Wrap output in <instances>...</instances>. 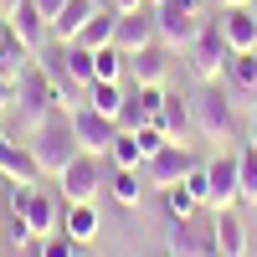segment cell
Returning a JSON list of instances; mask_svg holds the SVG:
<instances>
[{
	"mask_svg": "<svg viewBox=\"0 0 257 257\" xmlns=\"http://www.w3.org/2000/svg\"><path fill=\"white\" fill-rule=\"evenodd\" d=\"M206 175H211V211H231L242 201V190H237V155H211L206 160Z\"/></svg>",
	"mask_w": 257,
	"mask_h": 257,
	"instance_id": "cell-13",
	"label": "cell"
},
{
	"mask_svg": "<svg viewBox=\"0 0 257 257\" xmlns=\"http://www.w3.org/2000/svg\"><path fill=\"white\" fill-rule=\"evenodd\" d=\"M62 211H67V201H57L47 185H36L31 196H26V211H21V216H26V226L36 231V237H47V231L62 226Z\"/></svg>",
	"mask_w": 257,
	"mask_h": 257,
	"instance_id": "cell-15",
	"label": "cell"
},
{
	"mask_svg": "<svg viewBox=\"0 0 257 257\" xmlns=\"http://www.w3.org/2000/svg\"><path fill=\"white\" fill-rule=\"evenodd\" d=\"M36 6H41V16H47V21H57V11L67 6V0H36Z\"/></svg>",
	"mask_w": 257,
	"mask_h": 257,
	"instance_id": "cell-37",
	"label": "cell"
},
{
	"mask_svg": "<svg viewBox=\"0 0 257 257\" xmlns=\"http://www.w3.org/2000/svg\"><path fill=\"white\" fill-rule=\"evenodd\" d=\"M82 93H88L82 103H93L98 113H108V118L118 123V113H123V98H128V93H123V82H88Z\"/></svg>",
	"mask_w": 257,
	"mask_h": 257,
	"instance_id": "cell-25",
	"label": "cell"
},
{
	"mask_svg": "<svg viewBox=\"0 0 257 257\" xmlns=\"http://www.w3.org/2000/svg\"><path fill=\"white\" fill-rule=\"evenodd\" d=\"M36 67L47 72L57 88H72V77H67V41H47V47L36 52Z\"/></svg>",
	"mask_w": 257,
	"mask_h": 257,
	"instance_id": "cell-27",
	"label": "cell"
},
{
	"mask_svg": "<svg viewBox=\"0 0 257 257\" xmlns=\"http://www.w3.org/2000/svg\"><path fill=\"white\" fill-rule=\"evenodd\" d=\"M108 190H113V201L118 206H128V211H134L139 201H144V175H139V170H108Z\"/></svg>",
	"mask_w": 257,
	"mask_h": 257,
	"instance_id": "cell-26",
	"label": "cell"
},
{
	"mask_svg": "<svg viewBox=\"0 0 257 257\" xmlns=\"http://www.w3.org/2000/svg\"><path fill=\"white\" fill-rule=\"evenodd\" d=\"M16 6H21V0H0V16H11V11H16Z\"/></svg>",
	"mask_w": 257,
	"mask_h": 257,
	"instance_id": "cell-39",
	"label": "cell"
},
{
	"mask_svg": "<svg viewBox=\"0 0 257 257\" xmlns=\"http://www.w3.org/2000/svg\"><path fill=\"white\" fill-rule=\"evenodd\" d=\"M149 6H155V0H149Z\"/></svg>",
	"mask_w": 257,
	"mask_h": 257,
	"instance_id": "cell-44",
	"label": "cell"
},
{
	"mask_svg": "<svg viewBox=\"0 0 257 257\" xmlns=\"http://www.w3.org/2000/svg\"><path fill=\"white\" fill-rule=\"evenodd\" d=\"M160 196H165V216H170V221H196L201 201L185 190V180H180V185H170V190H160Z\"/></svg>",
	"mask_w": 257,
	"mask_h": 257,
	"instance_id": "cell-30",
	"label": "cell"
},
{
	"mask_svg": "<svg viewBox=\"0 0 257 257\" xmlns=\"http://www.w3.org/2000/svg\"><path fill=\"white\" fill-rule=\"evenodd\" d=\"M0 237H6L11 247H31V242H36V231L26 226V216H11L6 226H0Z\"/></svg>",
	"mask_w": 257,
	"mask_h": 257,
	"instance_id": "cell-34",
	"label": "cell"
},
{
	"mask_svg": "<svg viewBox=\"0 0 257 257\" xmlns=\"http://www.w3.org/2000/svg\"><path fill=\"white\" fill-rule=\"evenodd\" d=\"M211 231H216V257H247V226L237 211H216Z\"/></svg>",
	"mask_w": 257,
	"mask_h": 257,
	"instance_id": "cell-20",
	"label": "cell"
},
{
	"mask_svg": "<svg viewBox=\"0 0 257 257\" xmlns=\"http://www.w3.org/2000/svg\"><path fill=\"white\" fill-rule=\"evenodd\" d=\"M185 190L196 196L201 206L211 201V175H206V165H190V175H185Z\"/></svg>",
	"mask_w": 257,
	"mask_h": 257,
	"instance_id": "cell-35",
	"label": "cell"
},
{
	"mask_svg": "<svg viewBox=\"0 0 257 257\" xmlns=\"http://www.w3.org/2000/svg\"><path fill=\"white\" fill-rule=\"evenodd\" d=\"M6 26H11V36L21 41V47H31V52H41V47L52 41V21L41 16L36 0H21V6L6 16Z\"/></svg>",
	"mask_w": 257,
	"mask_h": 257,
	"instance_id": "cell-12",
	"label": "cell"
},
{
	"mask_svg": "<svg viewBox=\"0 0 257 257\" xmlns=\"http://www.w3.org/2000/svg\"><path fill=\"white\" fill-rule=\"evenodd\" d=\"M128 72H134V88H165V77H170V47L155 41V47L134 52V57H128Z\"/></svg>",
	"mask_w": 257,
	"mask_h": 257,
	"instance_id": "cell-16",
	"label": "cell"
},
{
	"mask_svg": "<svg viewBox=\"0 0 257 257\" xmlns=\"http://www.w3.org/2000/svg\"><path fill=\"white\" fill-rule=\"evenodd\" d=\"M160 31H155V6H139V11H118V26H113V47L123 57H134L144 47H155Z\"/></svg>",
	"mask_w": 257,
	"mask_h": 257,
	"instance_id": "cell-10",
	"label": "cell"
},
{
	"mask_svg": "<svg viewBox=\"0 0 257 257\" xmlns=\"http://www.w3.org/2000/svg\"><path fill=\"white\" fill-rule=\"evenodd\" d=\"M67 77H72V88H88V82L98 77V67H93V47L67 41Z\"/></svg>",
	"mask_w": 257,
	"mask_h": 257,
	"instance_id": "cell-29",
	"label": "cell"
},
{
	"mask_svg": "<svg viewBox=\"0 0 257 257\" xmlns=\"http://www.w3.org/2000/svg\"><path fill=\"white\" fill-rule=\"evenodd\" d=\"M36 257H82V252H77V242L67 237V231L57 226V231H47V237H36Z\"/></svg>",
	"mask_w": 257,
	"mask_h": 257,
	"instance_id": "cell-33",
	"label": "cell"
},
{
	"mask_svg": "<svg viewBox=\"0 0 257 257\" xmlns=\"http://www.w3.org/2000/svg\"><path fill=\"white\" fill-rule=\"evenodd\" d=\"M31 62H36V52H31V47H21L16 36H6V41H0V77L21 82V77L31 72Z\"/></svg>",
	"mask_w": 257,
	"mask_h": 257,
	"instance_id": "cell-24",
	"label": "cell"
},
{
	"mask_svg": "<svg viewBox=\"0 0 257 257\" xmlns=\"http://www.w3.org/2000/svg\"><path fill=\"white\" fill-rule=\"evenodd\" d=\"M180 57L190 62L196 82H221V72H226V57H231V47H226V31H221V21H201L196 41H190V47H185Z\"/></svg>",
	"mask_w": 257,
	"mask_h": 257,
	"instance_id": "cell-4",
	"label": "cell"
},
{
	"mask_svg": "<svg viewBox=\"0 0 257 257\" xmlns=\"http://www.w3.org/2000/svg\"><path fill=\"white\" fill-rule=\"evenodd\" d=\"M26 144H31V160L41 165V175H62V165H67L72 155H77V134H72V113H52L41 128H31L26 134Z\"/></svg>",
	"mask_w": 257,
	"mask_h": 257,
	"instance_id": "cell-2",
	"label": "cell"
},
{
	"mask_svg": "<svg viewBox=\"0 0 257 257\" xmlns=\"http://www.w3.org/2000/svg\"><path fill=\"white\" fill-rule=\"evenodd\" d=\"M98 6H103V0H67V6L57 11V21H52V41H77Z\"/></svg>",
	"mask_w": 257,
	"mask_h": 257,
	"instance_id": "cell-21",
	"label": "cell"
},
{
	"mask_svg": "<svg viewBox=\"0 0 257 257\" xmlns=\"http://www.w3.org/2000/svg\"><path fill=\"white\" fill-rule=\"evenodd\" d=\"M221 31L231 52H257V11L252 6H221Z\"/></svg>",
	"mask_w": 257,
	"mask_h": 257,
	"instance_id": "cell-14",
	"label": "cell"
},
{
	"mask_svg": "<svg viewBox=\"0 0 257 257\" xmlns=\"http://www.w3.org/2000/svg\"><path fill=\"white\" fill-rule=\"evenodd\" d=\"M247 144H252V149H257V118H252V139H247Z\"/></svg>",
	"mask_w": 257,
	"mask_h": 257,
	"instance_id": "cell-40",
	"label": "cell"
},
{
	"mask_svg": "<svg viewBox=\"0 0 257 257\" xmlns=\"http://www.w3.org/2000/svg\"><path fill=\"white\" fill-rule=\"evenodd\" d=\"M11 103H16V82H11V77H0V118L11 113Z\"/></svg>",
	"mask_w": 257,
	"mask_h": 257,
	"instance_id": "cell-36",
	"label": "cell"
},
{
	"mask_svg": "<svg viewBox=\"0 0 257 257\" xmlns=\"http://www.w3.org/2000/svg\"><path fill=\"white\" fill-rule=\"evenodd\" d=\"M165 252L170 257H216V231L196 221H170L165 226Z\"/></svg>",
	"mask_w": 257,
	"mask_h": 257,
	"instance_id": "cell-11",
	"label": "cell"
},
{
	"mask_svg": "<svg viewBox=\"0 0 257 257\" xmlns=\"http://www.w3.org/2000/svg\"><path fill=\"white\" fill-rule=\"evenodd\" d=\"M93 67H98V77H93V82H118V77H123V67H128V57L108 41V47H98V52H93Z\"/></svg>",
	"mask_w": 257,
	"mask_h": 257,
	"instance_id": "cell-32",
	"label": "cell"
},
{
	"mask_svg": "<svg viewBox=\"0 0 257 257\" xmlns=\"http://www.w3.org/2000/svg\"><path fill=\"white\" fill-rule=\"evenodd\" d=\"M108 155H88V149H77V155L62 165V175H57V185H62V201H93L103 185H108Z\"/></svg>",
	"mask_w": 257,
	"mask_h": 257,
	"instance_id": "cell-5",
	"label": "cell"
},
{
	"mask_svg": "<svg viewBox=\"0 0 257 257\" xmlns=\"http://www.w3.org/2000/svg\"><path fill=\"white\" fill-rule=\"evenodd\" d=\"M72 134H77V144L88 149V155H108L113 139H118V123L108 113H98L93 103H77L72 108Z\"/></svg>",
	"mask_w": 257,
	"mask_h": 257,
	"instance_id": "cell-8",
	"label": "cell"
},
{
	"mask_svg": "<svg viewBox=\"0 0 257 257\" xmlns=\"http://www.w3.org/2000/svg\"><path fill=\"white\" fill-rule=\"evenodd\" d=\"M108 165H113V170H139V165H144V149H139V134H134V128H118V139H113V149H108Z\"/></svg>",
	"mask_w": 257,
	"mask_h": 257,
	"instance_id": "cell-28",
	"label": "cell"
},
{
	"mask_svg": "<svg viewBox=\"0 0 257 257\" xmlns=\"http://www.w3.org/2000/svg\"><path fill=\"white\" fill-rule=\"evenodd\" d=\"M201 6L206 0H155V31H160V41L170 52H185L190 41H196V31H201Z\"/></svg>",
	"mask_w": 257,
	"mask_h": 257,
	"instance_id": "cell-3",
	"label": "cell"
},
{
	"mask_svg": "<svg viewBox=\"0 0 257 257\" xmlns=\"http://www.w3.org/2000/svg\"><path fill=\"white\" fill-rule=\"evenodd\" d=\"M165 93H170V88H134V93L123 98V113H118V128H139V123H149V118L160 113Z\"/></svg>",
	"mask_w": 257,
	"mask_h": 257,
	"instance_id": "cell-17",
	"label": "cell"
},
{
	"mask_svg": "<svg viewBox=\"0 0 257 257\" xmlns=\"http://www.w3.org/2000/svg\"><path fill=\"white\" fill-rule=\"evenodd\" d=\"M221 6H252V0H221Z\"/></svg>",
	"mask_w": 257,
	"mask_h": 257,
	"instance_id": "cell-41",
	"label": "cell"
},
{
	"mask_svg": "<svg viewBox=\"0 0 257 257\" xmlns=\"http://www.w3.org/2000/svg\"><path fill=\"white\" fill-rule=\"evenodd\" d=\"M113 26H118V11H113V0H103V6L88 16V26H82V36H77V41L98 52V47H108V41H113Z\"/></svg>",
	"mask_w": 257,
	"mask_h": 257,
	"instance_id": "cell-23",
	"label": "cell"
},
{
	"mask_svg": "<svg viewBox=\"0 0 257 257\" xmlns=\"http://www.w3.org/2000/svg\"><path fill=\"white\" fill-rule=\"evenodd\" d=\"M139 6H149V0H113V11H139Z\"/></svg>",
	"mask_w": 257,
	"mask_h": 257,
	"instance_id": "cell-38",
	"label": "cell"
},
{
	"mask_svg": "<svg viewBox=\"0 0 257 257\" xmlns=\"http://www.w3.org/2000/svg\"><path fill=\"white\" fill-rule=\"evenodd\" d=\"M221 82H226V93H257V52H231Z\"/></svg>",
	"mask_w": 257,
	"mask_h": 257,
	"instance_id": "cell-22",
	"label": "cell"
},
{
	"mask_svg": "<svg viewBox=\"0 0 257 257\" xmlns=\"http://www.w3.org/2000/svg\"><path fill=\"white\" fill-rule=\"evenodd\" d=\"M72 108H77V103H72V88H57V82L31 62V72L16 82V103H11V113H6V118L16 123V134L26 139L31 128H41L52 113H72Z\"/></svg>",
	"mask_w": 257,
	"mask_h": 257,
	"instance_id": "cell-1",
	"label": "cell"
},
{
	"mask_svg": "<svg viewBox=\"0 0 257 257\" xmlns=\"http://www.w3.org/2000/svg\"><path fill=\"white\" fill-rule=\"evenodd\" d=\"M0 170H6L11 185H41L47 175H41V165L31 160V144L11 134V128H0Z\"/></svg>",
	"mask_w": 257,
	"mask_h": 257,
	"instance_id": "cell-9",
	"label": "cell"
},
{
	"mask_svg": "<svg viewBox=\"0 0 257 257\" xmlns=\"http://www.w3.org/2000/svg\"><path fill=\"white\" fill-rule=\"evenodd\" d=\"M155 123L165 128V139H170V144H180V139L190 134V128H196V118H190V103H185L180 93H165V103H160Z\"/></svg>",
	"mask_w": 257,
	"mask_h": 257,
	"instance_id": "cell-19",
	"label": "cell"
},
{
	"mask_svg": "<svg viewBox=\"0 0 257 257\" xmlns=\"http://www.w3.org/2000/svg\"><path fill=\"white\" fill-rule=\"evenodd\" d=\"M190 118H196V128L211 139V144H221L231 134V123H237V113H231V98L221 82H201V93L190 98Z\"/></svg>",
	"mask_w": 257,
	"mask_h": 257,
	"instance_id": "cell-6",
	"label": "cell"
},
{
	"mask_svg": "<svg viewBox=\"0 0 257 257\" xmlns=\"http://www.w3.org/2000/svg\"><path fill=\"white\" fill-rule=\"evenodd\" d=\"M190 165H196V160H190L185 144H165L160 155H149V160L139 165V175H144L149 190H170V185H180V180L190 175Z\"/></svg>",
	"mask_w": 257,
	"mask_h": 257,
	"instance_id": "cell-7",
	"label": "cell"
},
{
	"mask_svg": "<svg viewBox=\"0 0 257 257\" xmlns=\"http://www.w3.org/2000/svg\"><path fill=\"white\" fill-rule=\"evenodd\" d=\"M237 190H242V206H257V149L252 144L237 155Z\"/></svg>",
	"mask_w": 257,
	"mask_h": 257,
	"instance_id": "cell-31",
	"label": "cell"
},
{
	"mask_svg": "<svg viewBox=\"0 0 257 257\" xmlns=\"http://www.w3.org/2000/svg\"><path fill=\"white\" fill-rule=\"evenodd\" d=\"M62 231L77 242V247H88L98 231H103V221H98V211H93V201H67V211H62Z\"/></svg>",
	"mask_w": 257,
	"mask_h": 257,
	"instance_id": "cell-18",
	"label": "cell"
},
{
	"mask_svg": "<svg viewBox=\"0 0 257 257\" xmlns=\"http://www.w3.org/2000/svg\"><path fill=\"white\" fill-rule=\"evenodd\" d=\"M6 185H11V180H6V170H0V190H6Z\"/></svg>",
	"mask_w": 257,
	"mask_h": 257,
	"instance_id": "cell-42",
	"label": "cell"
},
{
	"mask_svg": "<svg viewBox=\"0 0 257 257\" xmlns=\"http://www.w3.org/2000/svg\"><path fill=\"white\" fill-rule=\"evenodd\" d=\"M252 11H257V0H252Z\"/></svg>",
	"mask_w": 257,
	"mask_h": 257,
	"instance_id": "cell-43",
	"label": "cell"
}]
</instances>
